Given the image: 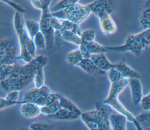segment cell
Returning <instances> with one entry per match:
<instances>
[{
    "instance_id": "cell-1",
    "label": "cell",
    "mask_w": 150,
    "mask_h": 130,
    "mask_svg": "<svg viewBox=\"0 0 150 130\" xmlns=\"http://www.w3.org/2000/svg\"><path fill=\"white\" fill-rule=\"evenodd\" d=\"M47 61V57L40 55L35 56L30 61L23 64L16 62L11 64L8 76L0 81L1 88L6 92L21 91L33 81L36 69L40 66H45Z\"/></svg>"
},
{
    "instance_id": "cell-2",
    "label": "cell",
    "mask_w": 150,
    "mask_h": 130,
    "mask_svg": "<svg viewBox=\"0 0 150 130\" xmlns=\"http://www.w3.org/2000/svg\"><path fill=\"white\" fill-rule=\"evenodd\" d=\"M24 22L23 14L15 11L13 23L19 45V53L17 60H21L26 63L36 56L37 49L33 39L29 36L25 29Z\"/></svg>"
},
{
    "instance_id": "cell-3",
    "label": "cell",
    "mask_w": 150,
    "mask_h": 130,
    "mask_svg": "<svg viewBox=\"0 0 150 130\" xmlns=\"http://www.w3.org/2000/svg\"><path fill=\"white\" fill-rule=\"evenodd\" d=\"M150 45V28L137 33L128 35L124 43L119 46H105L107 51L117 52H129L136 56L147 49Z\"/></svg>"
},
{
    "instance_id": "cell-4",
    "label": "cell",
    "mask_w": 150,
    "mask_h": 130,
    "mask_svg": "<svg viewBox=\"0 0 150 130\" xmlns=\"http://www.w3.org/2000/svg\"><path fill=\"white\" fill-rule=\"evenodd\" d=\"M80 118L90 130H111L108 114L100 103H96L94 110L82 112Z\"/></svg>"
},
{
    "instance_id": "cell-5",
    "label": "cell",
    "mask_w": 150,
    "mask_h": 130,
    "mask_svg": "<svg viewBox=\"0 0 150 130\" xmlns=\"http://www.w3.org/2000/svg\"><path fill=\"white\" fill-rule=\"evenodd\" d=\"M91 14L88 4L77 3L64 9L51 12V15L60 19H67L78 24L81 23Z\"/></svg>"
},
{
    "instance_id": "cell-6",
    "label": "cell",
    "mask_w": 150,
    "mask_h": 130,
    "mask_svg": "<svg viewBox=\"0 0 150 130\" xmlns=\"http://www.w3.org/2000/svg\"><path fill=\"white\" fill-rule=\"evenodd\" d=\"M41 16L39 22L40 30L45 36L46 43V49L53 48L55 37L54 33L51 25V11L50 5L52 0H41Z\"/></svg>"
},
{
    "instance_id": "cell-7",
    "label": "cell",
    "mask_w": 150,
    "mask_h": 130,
    "mask_svg": "<svg viewBox=\"0 0 150 130\" xmlns=\"http://www.w3.org/2000/svg\"><path fill=\"white\" fill-rule=\"evenodd\" d=\"M57 100L56 93L52 92L48 87L43 85L41 87H35L27 91L24 94L22 101L34 103L40 107L53 102Z\"/></svg>"
},
{
    "instance_id": "cell-8",
    "label": "cell",
    "mask_w": 150,
    "mask_h": 130,
    "mask_svg": "<svg viewBox=\"0 0 150 130\" xmlns=\"http://www.w3.org/2000/svg\"><path fill=\"white\" fill-rule=\"evenodd\" d=\"M18 56L17 46L13 38L0 39V67L16 63Z\"/></svg>"
},
{
    "instance_id": "cell-9",
    "label": "cell",
    "mask_w": 150,
    "mask_h": 130,
    "mask_svg": "<svg viewBox=\"0 0 150 130\" xmlns=\"http://www.w3.org/2000/svg\"><path fill=\"white\" fill-rule=\"evenodd\" d=\"M103 104L108 105L117 112L125 116L128 121L131 122L134 124L138 130H141V128L136 121L135 117L122 104V102L118 99V97L111 98H105L103 101Z\"/></svg>"
},
{
    "instance_id": "cell-10",
    "label": "cell",
    "mask_w": 150,
    "mask_h": 130,
    "mask_svg": "<svg viewBox=\"0 0 150 130\" xmlns=\"http://www.w3.org/2000/svg\"><path fill=\"white\" fill-rule=\"evenodd\" d=\"M88 5L91 13L97 18L111 14L115 8V4L112 0H94Z\"/></svg>"
},
{
    "instance_id": "cell-11",
    "label": "cell",
    "mask_w": 150,
    "mask_h": 130,
    "mask_svg": "<svg viewBox=\"0 0 150 130\" xmlns=\"http://www.w3.org/2000/svg\"><path fill=\"white\" fill-rule=\"evenodd\" d=\"M83 58H89L92 54L105 53L107 51L106 47L97 42L96 40L88 43H81L79 46Z\"/></svg>"
},
{
    "instance_id": "cell-12",
    "label": "cell",
    "mask_w": 150,
    "mask_h": 130,
    "mask_svg": "<svg viewBox=\"0 0 150 130\" xmlns=\"http://www.w3.org/2000/svg\"><path fill=\"white\" fill-rule=\"evenodd\" d=\"M98 19L100 28L104 35L109 36L117 32V25L111 14L101 16Z\"/></svg>"
},
{
    "instance_id": "cell-13",
    "label": "cell",
    "mask_w": 150,
    "mask_h": 130,
    "mask_svg": "<svg viewBox=\"0 0 150 130\" xmlns=\"http://www.w3.org/2000/svg\"><path fill=\"white\" fill-rule=\"evenodd\" d=\"M128 85L130 88L132 103L135 106H137L143 96L142 84L139 78H132L128 79Z\"/></svg>"
},
{
    "instance_id": "cell-14",
    "label": "cell",
    "mask_w": 150,
    "mask_h": 130,
    "mask_svg": "<svg viewBox=\"0 0 150 130\" xmlns=\"http://www.w3.org/2000/svg\"><path fill=\"white\" fill-rule=\"evenodd\" d=\"M105 53H101L90 56V58L93 60L97 68L104 73L111 69H115L116 67V63L111 62Z\"/></svg>"
},
{
    "instance_id": "cell-15",
    "label": "cell",
    "mask_w": 150,
    "mask_h": 130,
    "mask_svg": "<svg viewBox=\"0 0 150 130\" xmlns=\"http://www.w3.org/2000/svg\"><path fill=\"white\" fill-rule=\"evenodd\" d=\"M128 85V79L122 77L120 79L110 81V86L107 98L118 97L119 95Z\"/></svg>"
},
{
    "instance_id": "cell-16",
    "label": "cell",
    "mask_w": 150,
    "mask_h": 130,
    "mask_svg": "<svg viewBox=\"0 0 150 130\" xmlns=\"http://www.w3.org/2000/svg\"><path fill=\"white\" fill-rule=\"evenodd\" d=\"M20 112L21 115L27 119L36 118L41 114L40 107L29 102H23L21 104Z\"/></svg>"
},
{
    "instance_id": "cell-17",
    "label": "cell",
    "mask_w": 150,
    "mask_h": 130,
    "mask_svg": "<svg viewBox=\"0 0 150 130\" xmlns=\"http://www.w3.org/2000/svg\"><path fill=\"white\" fill-rule=\"evenodd\" d=\"M127 119L120 113L108 114V121L111 130H126Z\"/></svg>"
},
{
    "instance_id": "cell-18",
    "label": "cell",
    "mask_w": 150,
    "mask_h": 130,
    "mask_svg": "<svg viewBox=\"0 0 150 130\" xmlns=\"http://www.w3.org/2000/svg\"><path fill=\"white\" fill-rule=\"evenodd\" d=\"M115 69L118 70L124 78L128 79L132 78L140 79L141 78L140 74L131 68L123 60H121L118 63H116V67Z\"/></svg>"
},
{
    "instance_id": "cell-19",
    "label": "cell",
    "mask_w": 150,
    "mask_h": 130,
    "mask_svg": "<svg viewBox=\"0 0 150 130\" xmlns=\"http://www.w3.org/2000/svg\"><path fill=\"white\" fill-rule=\"evenodd\" d=\"M47 117L50 119L59 121H73L80 118L79 115L63 108H60L56 113Z\"/></svg>"
},
{
    "instance_id": "cell-20",
    "label": "cell",
    "mask_w": 150,
    "mask_h": 130,
    "mask_svg": "<svg viewBox=\"0 0 150 130\" xmlns=\"http://www.w3.org/2000/svg\"><path fill=\"white\" fill-rule=\"evenodd\" d=\"M86 73L88 74H104L105 73L99 70L95 64L93 60L90 58H83L80 62L77 65Z\"/></svg>"
},
{
    "instance_id": "cell-21",
    "label": "cell",
    "mask_w": 150,
    "mask_h": 130,
    "mask_svg": "<svg viewBox=\"0 0 150 130\" xmlns=\"http://www.w3.org/2000/svg\"><path fill=\"white\" fill-rule=\"evenodd\" d=\"M56 95L60 108L67 110L80 116L82 112L81 111L73 102H72L70 100H69L68 98H67L66 97H65L64 96L60 94L56 93Z\"/></svg>"
},
{
    "instance_id": "cell-22",
    "label": "cell",
    "mask_w": 150,
    "mask_h": 130,
    "mask_svg": "<svg viewBox=\"0 0 150 130\" xmlns=\"http://www.w3.org/2000/svg\"><path fill=\"white\" fill-rule=\"evenodd\" d=\"M139 23L144 29L150 28V4L149 1L145 4L141 9Z\"/></svg>"
},
{
    "instance_id": "cell-23",
    "label": "cell",
    "mask_w": 150,
    "mask_h": 130,
    "mask_svg": "<svg viewBox=\"0 0 150 130\" xmlns=\"http://www.w3.org/2000/svg\"><path fill=\"white\" fill-rule=\"evenodd\" d=\"M59 37H61L63 40L64 41L79 46L80 43H81L80 35L64 30H61L59 34Z\"/></svg>"
},
{
    "instance_id": "cell-24",
    "label": "cell",
    "mask_w": 150,
    "mask_h": 130,
    "mask_svg": "<svg viewBox=\"0 0 150 130\" xmlns=\"http://www.w3.org/2000/svg\"><path fill=\"white\" fill-rule=\"evenodd\" d=\"M25 29L29 36L33 39L35 35L40 31L39 22L33 20H25L24 22Z\"/></svg>"
},
{
    "instance_id": "cell-25",
    "label": "cell",
    "mask_w": 150,
    "mask_h": 130,
    "mask_svg": "<svg viewBox=\"0 0 150 130\" xmlns=\"http://www.w3.org/2000/svg\"><path fill=\"white\" fill-rule=\"evenodd\" d=\"M135 117V119L141 130L149 128L150 127V113L149 111H145Z\"/></svg>"
},
{
    "instance_id": "cell-26",
    "label": "cell",
    "mask_w": 150,
    "mask_h": 130,
    "mask_svg": "<svg viewBox=\"0 0 150 130\" xmlns=\"http://www.w3.org/2000/svg\"><path fill=\"white\" fill-rule=\"evenodd\" d=\"M83 59V57L79 47L76 49L70 51L67 54L66 57V60L68 63L74 66H77V65Z\"/></svg>"
},
{
    "instance_id": "cell-27",
    "label": "cell",
    "mask_w": 150,
    "mask_h": 130,
    "mask_svg": "<svg viewBox=\"0 0 150 130\" xmlns=\"http://www.w3.org/2000/svg\"><path fill=\"white\" fill-rule=\"evenodd\" d=\"M40 113L47 117L56 113L60 108V106L58 100H57L53 102L40 107Z\"/></svg>"
},
{
    "instance_id": "cell-28",
    "label": "cell",
    "mask_w": 150,
    "mask_h": 130,
    "mask_svg": "<svg viewBox=\"0 0 150 130\" xmlns=\"http://www.w3.org/2000/svg\"><path fill=\"white\" fill-rule=\"evenodd\" d=\"M61 21L62 30H64L80 35L81 30L80 29L79 24L67 19H61Z\"/></svg>"
},
{
    "instance_id": "cell-29",
    "label": "cell",
    "mask_w": 150,
    "mask_h": 130,
    "mask_svg": "<svg viewBox=\"0 0 150 130\" xmlns=\"http://www.w3.org/2000/svg\"><path fill=\"white\" fill-rule=\"evenodd\" d=\"M44 67L45 66H40L38 67L35 73L33 81L34 82L35 88H39L45 85Z\"/></svg>"
},
{
    "instance_id": "cell-30",
    "label": "cell",
    "mask_w": 150,
    "mask_h": 130,
    "mask_svg": "<svg viewBox=\"0 0 150 130\" xmlns=\"http://www.w3.org/2000/svg\"><path fill=\"white\" fill-rule=\"evenodd\" d=\"M33 42L36 49L43 50L46 49V43L45 36L40 30L38 32L33 38Z\"/></svg>"
},
{
    "instance_id": "cell-31",
    "label": "cell",
    "mask_w": 150,
    "mask_h": 130,
    "mask_svg": "<svg viewBox=\"0 0 150 130\" xmlns=\"http://www.w3.org/2000/svg\"><path fill=\"white\" fill-rule=\"evenodd\" d=\"M79 0H59L53 7L50 8L51 12L57 11L78 3Z\"/></svg>"
},
{
    "instance_id": "cell-32",
    "label": "cell",
    "mask_w": 150,
    "mask_h": 130,
    "mask_svg": "<svg viewBox=\"0 0 150 130\" xmlns=\"http://www.w3.org/2000/svg\"><path fill=\"white\" fill-rule=\"evenodd\" d=\"M96 33L93 29H87L81 32L80 37L82 43H88L95 40Z\"/></svg>"
},
{
    "instance_id": "cell-33",
    "label": "cell",
    "mask_w": 150,
    "mask_h": 130,
    "mask_svg": "<svg viewBox=\"0 0 150 130\" xmlns=\"http://www.w3.org/2000/svg\"><path fill=\"white\" fill-rule=\"evenodd\" d=\"M51 25L52 28L54 33V37L55 38L59 37L60 32L62 30V21L61 19L53 16L52 15L51 18Z\"/></svg>"
},
{
    "instance_id": "cell-34",
    "label": "cell",
    "mask_w": 150,
    "mask_h": 130,
    "mask_svg": "<svg viewBox=\"0 0 150 130\" xmlns=\"http://www.w3.org/2000/svg\"><path fill=\"white\" fill-rule=\"evenodd\" d=\"M54 125L46 123L34 122L29 125V129L30 130H52L54 128Z\"/></svg>"
},
{
    "instance_id": "cell-35",
    "label": "cell",
    "mask_w": 150,
    "mask_h": 130,
    "mask_svg": "<svg viewBox=\"0 0 150 130\" xmlns=\"http://www.w3.org/2000/svg\"><path fill=\"white\" fill-rule=\"evenodd\" d=\"M7 94L5 97V98L8 101L16 103L17 105L22 104L23 102L22 101H19V91L18 90H12L6 92Z\"/></svg>"
},
{
    "instance_id": "cell-36",
    "label": "cell",
    "mask_w": 150,
    "mask_h": 130,
    "mask_svg": "<svg viewBox=\"0 0 150 130\" xmlns=\"http://www.w3.org/2000/svg\"><path fill=\"white\" fill-rule=\"evenodd\" d=\"M139 105H140L143 111H149L150 110V94L149 93H148L145 95H143Z\"/></svg>"
},
{
    "instance_id": "cell-37",
    "label": "cell",
    "mask_w": 150,
    "mask_h": 130,
    "mask_svg": "<svg viewBox=\"0 0 150 130\" xmlns=\"http://www.w3.org/2000/svg\"><path fill=\"white\" fill-rule=\"evenodd\" d=\"M0 1L10 6L11 8H12L13 9H15L16 12H20L22 14H23L26 12V10L23 6H22L19 4L16 3L11 0H0Z\"/></svg>"
},
{
    "instance_id": "cell-38",
    "label": "cell",
    "mask_w": 150,
    "mask_h": 130,
    "mask_svg": "<svg viewBox=\"0 0 150 130\" xmlns=\"http://www.w3.org/2000/svg\"><path fill=\"white\" fill-rule=\"evenodd\" d=\"M16 105H17L16 103L8 101L7 100H6L5 98V97L4 98L0 97V110H3L6 108H8V107H9L14 106Z\"/></svg>"
},
{
    "instance_id": "cell-39",
    "label": "cell",
    "mask_w": 150,
    "mask_h": 130,
    "mask_svg": "<svg viewBox=\"0 0 150 130\" xmlns=\"http://www.w3.org/2000/svg\"><path fill=\"white\" fill-rule=\"evenodd\" d=\"M29 1H30V0H29Z\"/></svg>"
}]
</instances>
